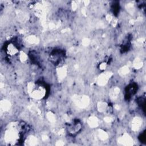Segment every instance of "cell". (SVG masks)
Masks as SVG:
<instances>
[{"instance_id": "1", "label": "cell", "mask_w": 146, "mask_h": 146, "mask_svg": "<svg viewBox=\"0 0 146 146\" xmlns=\"http://www.w3.org/2000/svg\"><path fill=\"white\" fill-rule=\"evenodd\" d=\"M45 94V90L43 87H41L40 88H38L31 92V95L33 97L35 98H42L43 96H44Z\"/></svg>"}, {"instance_id": "2", "label": "cell", "mask_w": 146, "mask_h": 146, "mask_svg": "<svg viewBox=\"0 0 146 146\" xmlns=\"http://www.w3.org/2000/svg\"><path fill=\"white\" fill-rule=\"evenodd\" d=\"M7 52L9 54H10L11 55H13L14 54H15L18 52V50L13 44H10L7 46Z\"/></svg>"}]
</instances>
